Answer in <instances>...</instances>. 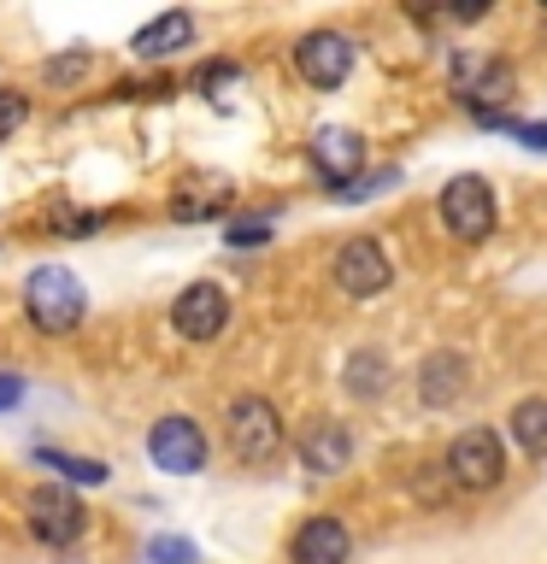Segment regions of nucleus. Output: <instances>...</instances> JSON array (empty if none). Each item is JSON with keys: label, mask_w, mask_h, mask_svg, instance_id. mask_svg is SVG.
<instances>
[{"label": "nucleus", "mask_w": 547, "mask_h": 564, "mask_svg": "<svg viewBox=\"0 0 547 564\" xmlns=\"http://www.w3.org/2000/svg\"><path fill=\"white\" fill-rule=\"evenodd\" d=\"M24 312H30V324L42 335H71L83 324V312H88L83 276L65 271V264H35L30 282H24Z\"/></svg>", "instance_id": "obj_1"}, {"label": "nucleus", "mask_w": 547, "mask_h": 564, "mask_svg": "<svg viewBox=\"0 0 547 564\" xmlns=\"http://www.w3.org/2000/svg\"><path fill=\"white\" fill-rule=\"evenodd\" d=\"M224 435H229V453H236L242 465H271V458L282 453V417H277V405L265 394L229 400Z\"/></svg>", "instance_id": "obj_2"}, {"label": "nucleus", "mask_w": 547, "mask_h": 564, "mask_svg": "<svg viewBox=\"0 0 547 564\" xmlns=\"http://www.w3.org/2000/svg\"><path fill=\"white\" fill-rule=\"evenodd\" d=\"M453 476V488H465V494H489L494 482L506 476V447H501V435L494 430H459L448 441V465H441Z\"/></svg>", "instance_id": "obj_3"}, {"label": "nucleus", "mask_w": 547, "mask_h": 564, "mask_svg": "<svg viewBox=\"0 0 547 564\" xmlns=\"http://www.w3.org/2000/svg\"><path fill=\"white\" fill-rule=\"evenodd\" d=\"M24 518H30V535L42 546H71V541H83V529H88V511L65 482L30 488L24 494Z\"/></svg>", "instance_id": "obj_4"}, {"label": "nucleus", "mask_w": 547, "mask_h": 564, "mask_svg": "<svg viewBox=\"0 0 547 564\" xmlns=\"http://www.w3.org/2000/svg\"><path fill=\"white\" fill-rule=\"evenodd\" d=\"M206 430L194 417L183 412H171V417H159L153 430H148V458H153V470H165V476H201L206 470Z\"/></svg>", "instance_id": "obj_5"}, {"label": "nucleus", "mask_w": 547, "mask_h": 564, "mask_svg": "<svg viewBox=\"0 0 547 564\" xmlns=\"http://www.w3.org/2000/svg\"><path fill=\"white\" fill-rule=\"evenodd\" d=\"M459 100H465V112L476 123H512V88H518V77H512L506 59H483V65H459Z\"/></svg>", "instance_id": "obj_6"}, {"label": "nucleus", "mask_w": 547, "mask_h": 564, "mask_svg": "<svg viewBox=\"0 0 547 564\" xmlns=\"http://www.w3.org/2000/svg\"><path fill=\"white\" fill-rule=\"evenodd\" d=\"M441 224L459 241H489L494 236V188L483 176H453L441 188Z\"/></svg>", "instance_id": "obj_7"}, {"label": "nucleus", "mask_w": 547, "mask_h": 564, "mask_svg": "<svg viewBox=\"0 0 547 564\" xmlns=\"http://www.w3.org/2000/svg\"><path fill=\"white\" fill-rule=\"evenodd\" d=\"M388 282H395V264H388L377 236L342 241V253H335V289H342L347 300H377Z\"/></svg>", "instance_id": "obj_8"}, {"label": "nucleus", "mask_w": 547, "mask_h": 564, "mask_svg": "<svg viewBox=\"0 0 547 564\" xmlns=\"http://www.w3.org/2000/svg\"><path fill=\"white\" fill-rule=\"evenodd\" d=\"M224 324H229V294L218 282H189V289L171 300V329L183 335V341H218Z\"/></svg>", "instance_id": "obj_9"}, {"label": "nucleus", "mask_w": 547, "mask_h": 564, "mask_svg": "<svg viewBox=\"0 0 547 564\" xmlns=\"http://www.w3.org/2000/svg\"><path fill=\"white\" fill-rule=\"evenodd\" d=\"M294 70L312 88H342L347 70H353V42L342 30H307L294 42Z\"/></svg>", "instance_id": "obj_10"}, {"label": "nucleus", "mask_w": 547, "mask_h": 564, "mask_svg": "<svg viewBox=\"0 0 547 564\" xmlns=\"http://www.w3.org/2000/svg\"><path fill=\"white\" fill-rule=\"evenodd\" d=\"M347 553H353V535L330 511H318L289 535V564H347Z\"/></svg>", "instance_id": "obj_11"}, {"label": "nucleus", "mask_w": 547, "mask_h": 564, "mask_svg": "<svg viewBox=\"0 0 547 564\" xmlns=\"http://www.w3.org/2000/svg\"><path fill=\"white\" fill-rule=\"evenodd\" d=\"M312 165L324 171V183H335V188L360 183V171H365V141H360V130L324 123V130L312 135Z\"/></svg>", "instance_id": "obj_12"}, {"label": "nucleus", "mask_w": 547, "mask_h": 564, "mask_svg": "<svg viewBox=\"0 0 547 564\" xmlns=\"http://www.w3.org/2000/svg\"><path fill=\"white\" fill-rule=\"evenodd\" d=\"M465 382H471V359L453 352V347H441L418 365V400L423 405H453L459 394H465Z\"/></svg>", "instance_id": "obj_13"}, {"label": "nucleus", "mask_w": 547, "mask_h": 564, "mask_svg": "<svg viewBox=\"0 0 547 564\" xmlns=\"http://www.w3.org/2000/svg\"><path fill=\"white\" fill-rule=\"evenodd\" d=\"M347 458H353V430L347 423H312L307 435H300V465H307L312 476H335V470H347Z\"/></svg>", "instance_id": "obj_14"}, {"label": "nucleus", "mask_w": 547, "mask_h": 564, "mask_svg": "<svg viewBox=\"0 0 547 564\" xmlns=\"http://www.w3.org/2000/svg\"><path fill=\"white\" fill-rule=\"evenodd\" d=\"M189 42H194V18H189V12H159L153 24H141V30H136L130 53L153 65V59H171V53H183Z\"/></svg>", "instance_id": "obj_15"}, {"label": "nucleus", "mask_w": 547, "mask_h": 564, "mask_svg": "<svg viewBox=\"0 0 547 564\" xmlns=\"http://www.w3.org/2000/svg\"><path fill=\"white\" fill-rule=\"evenodd\" d=\"M236 200V188L224 183V176H194L171 194V218L176 224H201V218H218V212Z\"/></svg>", "instance_id": "obj_16"}, {"label": "nucleus", "mask_w": 547, "mask_h": 564, "mask_svg": "<svg viewBox=\"0 0 547 564\" xmlns=\"http://www.w3.org/2000/svg\"><path fill=\"white\" fill-rule=\"evenodd\" d=\"M388 377H395V365H388L383 347H360V352H347V365H342V382H347L353 400H383Z\"/></svg>", "instance_id": "obj_17"}, {"label": "nucleus", "mask_w": 547, "mask_h": 564, "mask_svg": "<svg viewBox=\"0 0 547 564\" xmlns=\"http://www.w3.org/2000/svg\"><path fill=\"white\" fill-rule=\"evenodd\" d=\"M506 430H512V447L529 453V458H547V400L541 394H529L512 405V417H506Z\"/></svg>", "instance_id": "obj_18"}, {"label": "nucleus", "mask_w": 547, "mask_h": 564, "mask_svg": "<svg viewBox=\"0 0 547 564\" xmlns=\"http://www.w3.org/2000/svg\"><path fill=\"white\" fill-rule=\"evenodd\" d=\"M35 465H42V470H60V482H65V488H100L106 476H112V470L100 465V458L60 453V447H35Z\"/></svg>", "instance_id": "obj_19"}, {"label": "nucleus", "mask_w": 547, "mask_h": 564, "mask_svg": "<svg viewBox=\"0 0 547 564\" xmlns=\"http://www.w3.org/2000/svg\"><path fill=\"white\" fill-rule=\"evenodd\" d=\"M148 564H201L189 535H153L148 541Z\"/></svg>", "instance_id": "obj_20"}, {"label": "nucleus", "mask_w": 547, "mask_h": 564, "mask_svg": "<svg viewBox=\"0 0 547 564\" xmlns=\"http://www.w3.org/2000/svg\"><path fill=\"white\" fill-rule=\"evenodd\" d=\"M42 77H47L53 88H60V83H65V88L83 83V77H88V53H83V47H77V53H53V59L42 65Z\"/></svg>", "instance_id": "obj_21"}, {"label": "nucleus", "mask_w": 547, "mask_h": 564, "mask_svg": "<svg viewBox=\"0 0 547 564\" xmlns=\"http://www.w3.org/2000/svg\"><path fill=\"white\" fill-rule=\"evenodd\" d=\"M30 118V100L12 95V88H0V135H18V123Z\"/></svg>", "instance_id": "obj_22"}, {"label": "nucleus", "mask_w": 547, "mask_h": 564, "mask_svg": "<svg viewBox=\"0 0 547 564\" xmlns=\"http://www.w3.org/2000/svg\"><path fill=\"white\" fill-rule=\"evenodd\" d=\"M224 241H229V247H265V241H271V224H265V218H254V224H229Z\"/></svg>", "instance_id": "obj_23"}, {"label": "nucleus", "mask_w": 547, "mask_h": 564, "mask_svg": "<svg viewBox=\"0 0 547 564\" xmlns=\"http://www.w3.org/2000/svg\"><path fill=\"white\" fill-rule=\"evenodd\" d=\"M236 77H242L236 65H206L201 77H194V88H201V95H212V88H224V83H236Z\"/></svg>", "instance_id": "obj_24"}, {"label": "nucleus", "mask_w": 547, "mask_h": 564, "mask_svg": "<svg viewBox=\"0 0 547 564\" xmlns=\"http://www.w3.org/2000/svg\"><path fill=\"white\" fill-rule=\"evenodd\" d=\"M506 130H512V135H518V141H524V148H536V153H547V123H518V118H512V123H506Z\"/></svg>", "instance_id": "obj_25"}, {"label": "nucleus", "mask_w": 547, "mask_h": 564, "mask_svg": "<svg viewBox=\"0 0 547 564\" xmlns=\"http://www.w3.org/2000/svg\"><path fill=\"white\" fill-rule=\"evenodd\" d=\"M18 400H24V377H18V370H0V412H12Z\"/></svg>", "instance_id": "obj_26"}]
</instances>
